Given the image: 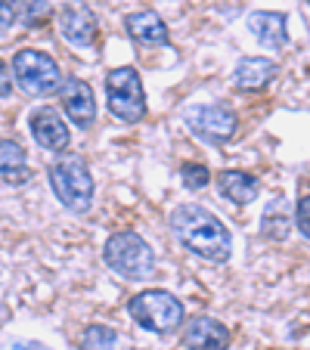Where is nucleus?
Masks as SVG:
<instances>
[{
    "instance_id": "nucleus-1",
    "label": "nucleus",
    "mask_w": 310,
    "mask_h": 350,
    "mask_svg": "<svg viewBox=\"0 0 310 350\" xmlns=\"http://www.w3.org/2000/svg\"><path fill=\"white\" fill-rule=\"evenodd\" d=\"M171 232L177 236V242L186 252H192L196 258L211 260V264H224L233 254V236L218 214H211L202 205H186L174 208L171 214Z\"/></svg>"
},
{
    "instance_id": "nucleus-2",
    "label": "nucleus",
    "mask_w": 310,
    "mask_h": 350,
    "mask_svg": "<svg viewBox=\"0 0 310 350\" xmlns=\"http://www.w3.org/2000/svg\"><path fill=\"white\" fill-rule=\"evenodd\" d=\"M50 186H53L56 198L62 202V208L75 214L90 211L93 205V177L87 167L84 155L78 152H62L60 159L50 165Z\"/></svg>"
},
{
    "instance_id": "nucleus-3",
    "label": "nucleus",
    "mask_w": 310,
    "mask_h": 350,
    "mask_svg": "<svg viewBox=\"0 0 310 350\" xmlns=\"http://www.w3.org/2000/svg\"><path fill=\"white\" fill-rule=\"evenodd\" d=\"M103 260L121 279H149L152 267H155V252L149 248V242L143 236H137L131 230H121L106 239Z\"/></svg>"
},
{
    "instance_id": "nucleus-4",
    "label": "nucleus",
    "mask_w": 310,
    "mask_h": 350,
    "mask_svg": "<svg viewBox=\"0 0 310 350\" xmlns=\"http://www.w3.org/2000/svg\"><path fill=\"white\" fill-rule=\"evenodd\" d=\"M13 78L22 93L44 99V96H53L62 87V68L56 66V59L50 53L25 46V50H19L13 56Z\"/></svg>"
},
{
    "instance_id": "nucleus-5",
    "label": "nucleus",
    "mask_w": 310,
    "mask_h": 350,
    "mask_svg": "<svg viewBox=\"0 0 310 350\" xmlns=\"http://www.w3.org/2000/svg\"><path fill=\"white\" fill-rule=\"evenodd\" d=\"M127 313L137 319V325H143L146 332H155V335H171L180 323H183V304L171 291L162 288H146L140 295L131 297Z\"/></svg>"
},
{
    "instance_id": "nucleus-6",
    "label": "nucleus",
    "mask_w": 310,
    "mask_h": 350,
    "mask_svg": "<svg viewBox=\"0 0 310 350\" xmlns=\"http://www.w3.org/2000/svg\"><path fill=\"white\" fill-rule=\"evenodd\" d=\"M106 103L109 112L125 124H137L146 118V90L137 68L118 66L106 75Z\"/></svg>"
},
{
    "instance_id": "nucleus-7",
    "label": "nucleus",
    "mask_w": 310,
    "mask_h": 350,
    "mask_svg": "<svg viewBox=\"0 0 310 350\" xmlns=\"http://www.w3.org/2000/svg\"><path fill=\"white\" fill-rule=\"evenodd\" d=\"M183 121H186V127H190L192 137L202 139V143H208V146L227 143L239 127L236 112H233L230 106H224V103H202V106L186 109Z\"/></svg>"
},
{
    "instance_id": "nucleus-8",
    "label": "nucleus",
    "mask_w": 310,
    "mask_h": 350,
    "mask_svg": "<svg viewBox=\"0 0 310 350\" xmlns=\"http://www.w3.org/2000/svg\"><path fill=\"white\" fill-rule=\"evenodd\" d=\"M60 31L72 46L90 50V46L96 44V34H99L96 13L87 7L84 0H66L60 10Z\"/></svg>"
},
{
    "instance_id": "nucleus-9",
    "label": "nucleus",
    "mask_w": 310,
    "mask_h": 350,
    "mask_svg": "<svg viewBox=\"0 0 310 350\" xmlns=\"http://www.w3.org/2000/svg\"><path fill=\"white\" fill-rule=\"evenodd\" d=\"M60 99H62V112L68 115L75 127L81 131H90L96 124V96H93V87L81 78H68L60 87Z\"/></svg>"
},
{
    "instance_id": "nucleus-10",
    "label": "nucleus",
    "mask_w": 310,
    "mask_h": 350,
    "mask_svg": "<svg viewBox=\"0 0 310 350\" xmlns=\"http://www.w3.org/2000/svg\"><path fill=\"white\" fill-rule=\"evenodd\" d=\"M183 347L186 350H227L230 347V329L220 319L198 313L186 323L183 332Z\"/></svg>"
},
{
    "instance_id": "nucleus-11",
    "label": "nucleus",
    "mask_w": 310,
    "mask_h": 350,
    "mask_svg": "<svg viewBox=\"0 0 310 350\" xmlns=\"http://www.w3.org/2000/svg\"><path fill=\"white\" fill-rule=\"evenodd\" d=\"M31 137L47 152H62V149H68V143H72V131H68V124L62 121V115L47 106L31 112Z\"/></svg>"
},
{
    "instance_id": "nucleus-12",
    "label": "nucleus",
    "mask_w": 310,
    "mask_h": 350,
    "mask_svg": "<svg viewBox=\"0 0 310 350\" xmlns=\"http://www.w3.org/2000/svg\"><path fill=\"white\" fill-rule=\"evenodd\" d=\"M248 31L267 50H283L289 44V19H285V13H276V10L248 13Z\"/></svg>"
},
{
    "instance_id": "nucleus-13",
    "label": "nucleus",
    "mask_w": 310,
    "mask_h": 350,
    "mask_svg": "<svg viewBox=\"0 0 310 350\" xmlns=\"http://www.w3.org/2000/svg\"><path fill=\"white\" fill-rule=\"evenodd\" d=\"M279 66L267 56H242L239 66L233 68V87L245 93H255V90H264L273 78H276Z\"/></svg>"
},
{
    "instance_id": "nucleus-14",
    "label": "nucleus",
    "mask_w": 310,
    "mask_h": 350,
    "mask_svg": "<svg viewBox=\"0 0 310 350\" xmlns=\"http://www.w3.org/2000/svg\"><path fill=\"white\" fill-rule=\"evenodd\" d=\"M125 28L131 34L133 44L143 46H165L168 44V25L159 13L152 10H137V13H127Z\"/></svg>"
},
{
    "instance_id": "nucleus-15",
    "label": "nucleus",
    "mask_w": 310,
    "mask_h": 350,
    "mask_svg": "<svg viewBox=\"0 0 310 350\" xmlns=\"http://www.w3.org/2000/svg\"><path fill=\"white\" fill-rule=\"evenodd\" d=\"M0 180L10 186H22L31 180L25 149L16 139H0Z\"/></svg>"
},
{
    "instance_id": "nucleus-16",
    "label": "nucleus",
    "mask_w": 310,
    "mask_h": 350,
    "mask_svg": "<svg viewBox=\"0 0 310 350\" xmlns=\"http://www.w3.org/2000/svg\"><path fill=\"white\" fill-rule=\"evenodd\" d=\"M218 189L233 205H248V202L257 198L261 183H257V177H251L245 171H224V174H218Z\"/></svg>"
},
{
    "instance_id": "nucleus-17",
    "label": "nucleus",
    "mask_w": 310,
    "mask_h": 350,
    "mask_svg": "<svg viewBox=\"0 0 310 350\" xmlns=\"http://www.w3.org/2000/svg\"><path fill=\"white\" fill-rule=\"evenodd\" d=\"M292 230V217H289V205L285 198H273L270 205L264 208L261 214V236L264 239H273V242H283Z\"/></svg>"
},
{
    "instance_id": "nucleus-18",
    "label": "nucleus",
    "mask_w": 310,
    "mask_h": 350,
    "mask_svg": "<svg viewBox=\"0 0 310 350\" xmlns=\"http://www.w3.org/2000/svg\"><path fill=\"white\" fill-rule=\"evenodd\" d=\"M13 13L22 25L28 28H38L50 19V3L47 0H16L13 3Z\"/></svg>"
},
{
    "instance_id": "nucleus-19",
    "label": "nucleus",
    "mask_w": 310,
    "mask_h": 350,
    "mask_svg": "<svg viewBox=\"0 0 310 350\" xmlns=\"http://www.w3.org/2000/svg\"><path fill=\"white\" fill-rule=\"evenodd\" d=\"M118 344V332L112 325H87V332L81 335V350H115Z\"/></svg>"
},
{
    "instance_id": "nucleus-20",
    "label": "nucleus",
    "mask_w": 310,
    "mask_h": 350,
    "mask_svg": "<svg viewBox=\"0 0 310 350\" xmlns=\"http://www.w3.org/2000/svg\"><path fill=\"white\" fill-rule=\"evenodd\" d=\"M180 177H183L186 189H205V186L211 183V171L205 165H198V161H186V165L180 167Z\"/></svg>"
},
{
    "instance_id": "nucleus-21",
    "label": "nucleus",
    "mask_w": 310,
    "mask_h": 350,
    "mask_svg": "<svg viewBox=\"0 0 310 350\" xmlns=\"http://www.w3.org/2000/svg\"><path fill=\"white\" fill-rule=\"evenodd\" d=\"M295 226L304 239H310V196L298 198V208H295Z\"/></svg>"
},
{
    "instance_id": "nucleus-22",
    "label": "nucleus",
    "mask_w": 310,
    "mask_h": 350,
    "mask_svg": "<svg viewBox=\"0 0 310 350\" xmlns=\"http://www.w3.org/2000/svg\"><path fill=\"white\" fill-rule=\"evenodd\" d=\"M13 22H16V13H13V3L10 0H0V38L13 28Z\"/></svg>"
},
{
    "instance_id": "nucleus-23",
    "label": "nucleus",
    "mask_w": 310,
    "mask_h": 350,
    "mask_svg": "<svg viewBox=\"0 0 310 350\" xmlns=\"http://www.w3.org/2000/svg\"><path fill=\"white\" fill-rule=\"evenodd\" d=\"M0 350H50V347H47V344H38V341H28V338H19V341L0 344Z\"/></svg>"
},
{
    "instance_id": "nucleus-24",
    "label": "nucleus",
    "mask_w": 310,
    "mask_h": 350,
    "mask_svg": "<svg viewBox=\"0 0 310 350\" xmlns=\"http://www.w3.org/2000/svg\"><path fill=\"white\" fill-rule=\"evenodd\" d=\"M13 93V78H10V68L0 59V99H7Z\"/></svg>"
}]
</instances>
